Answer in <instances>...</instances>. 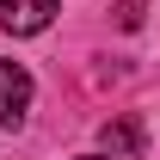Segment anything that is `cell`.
Listing matches in <instances>:
<instances>
[{
  "mask_svg": "<svg viewBox=\"0 0 160 160\" xmlns=\"http://www.w3.org/2000/svg\"><path fill=\"white\" fill-rule=\"evenodd\" d=\"M31 105V74L19 62H0V123H19Z\"/></svg>",
  "mask_w": 160,
  "mask_h": 160,
  "instance_id": "7a4b0ae2",
  "label": "cell"
},
{
  "mask_svg": "<svg viewBox=\"0 0 160 160\" xmlns=\"http://www.w3.org/2000/svg\"><path fill=\"white\" fill-rule=\"evenodd\" d=\"M142 6H148V0H117V25H123V31L142 25Z\"/></svg>",
  "mask_w": 160,
  "mask_h": 160,
  "instance_id": "277c9868",
  "label": "cell"
},
{
  "mask_svg": "<svg viewBox=\"0 0 160 160\" xmlns=\"http://www.w3.org/2000/svg\"><path fill=\"white\" fill-rule=\"evenodd\" d=\"M99 142H105L111 160H117V154H136V148H142V123H136V117H117V123L99 129Z\"/></svg>",
  "mask_w": 160,
  "mask_h": 160,
  "instance_id": "3957f363",
  "label": "cell"
},
{
  "mask_svg": "<svg viewBox=\"0 0 160 160\" xmlns=\"http://www.w3.org/2000/svg\"><path fill=\"white\" fill-rule=\"evenodd\" d=\"M80 160H111V154H80Z\"/></svg>",
  "mask_w": 160,
  "mask_h": 160,
  "instance_id": "5b68a950",
  "label": "cell"
},
{
  "mask_svg": "<svg viewBox=\"0 0 160 160\" xmlns=\"http://www.w3.org/2000/svg\"><path fill=\"white\" fill-rule=\"evenodd\" d=\"M56 12H62V0H0V31L31 37V31H43Z\"/></svg>",
  "mask_w": 160,
  "mask_h": 160,
  "instance_id": "6da1fadb",
  "label": "cell"
}]
</instances>
